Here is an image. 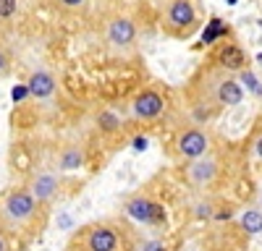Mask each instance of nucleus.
Listing matches in <instances>:
<instances>
[{
	"instance_id": "f257e3e1",
	"label": "nucleus",
	"mask_w": 262,
	"mask_h": 251,
	"mask_svg": "<svg viewBox=\"0 0 262 251\" xmlns=\"http://www.w3.org/2000/svg\"><path fill=\"white\" fill-rule=\"evenodd\" d=\"M45 215H48V207L39 204L29 194L27 186H16L0 196V228L11 238H21V241L34 238L45 225Z\"/></svg>"
},
{
	"instance_id": "f03ea898",
	"label": "nucleus",
	"mask_w": 262,
	"mask_h": 251,
	"mask_svg": "<svg viewBox=\"0 0 262 251\" xmlns=\"http://www.w3.org/2000/svg\"><path fill=\"white\" fill-rule=\"evenodd\" d=\"M160 24L163 32L173 39H189L200 29V13L196 0H163L160 6Z\"/></svg>"
},
{
	"instance_id": "7ed1b4c3",
	"label": "nucleus",
	"mask_w": 262,
	"mask_h": 251,
	"mask_svg": "<svg viewBox=\"0 0 262 251\" xmlns=\"http://www.w3.org/2000/svg\"><path fill=\"white\" fill-rule=\"evenodd\" d=\"M123 228L116 222H92L81 228L69 251H123Z\"/></svg>"
},
{
	"instance_id": "20e7f679",
	"label": "nucleus",
	"mask_w": 262,
	"mask_h": 251,
	"mask_svg": "<svg viewBox=\"0 0 262 251\" xmlns=\"http://www.w3.org/2000/svg\"><path fill=\"white\" fill-rule=\"evenodd\" d=\"M102 37L113 50H128V47H134V42L139 37V24H137L134 16L116 13V16H111L105 21Z\"/></svg>"
},
{
	"instance_id": "39448f33",
	"label": "nucleus",
	"mask_w": 262,
	"mask_h": 251,
	"mask_svg": "<svg viewBox=\"0 0 262 251\" xmlns=\"http://www.w3.org/2000/svg\"><path fill=\"white\" fill-rule=\"evenodd\" d=\"M217 175H221V162H217L215 155H202L196 160H189L186 167H184V181L196 188V191H207V188L215 186Z\"/></svg>"
},
{
	"instance_id": "423d86ee",
	"label": "nucleus",
	"mask_w": 262,
	"mask_h": 251,
	"mask_svg": "<svg viewBox=\"0 0 262 251\" xmlns=\"http://www.w3.org/2000/svg\"><path fill=\"white\" fill-rule=\"evenodd\" d=\"M123 209H126V215L131 220H137L142 225H149V228H160L168 220L165 207L160 202H155V199H149L147 194H134L123 204Z\"/></svg>"
},
{
	"instance_id": "0eeeda50",
	"label": "nucleus",
	"mask_w": 262,
	"mask_h": 251,
	"mask_svg": "<svg viewBox=\"0 0 262 251\" xmlns=\"http://www.w3.org/2000/svg\"><path fill=\"white\" fill-rule=\"evenodd\" d=\"M168 110V99L160 89H142L134 99H131V118L142 120V123H152L163 118Z\"/></svg>"
},
{
	"instance_id": "6e6552de",
	"label": "nucleus",
	"mask_w": 262,
	"mask_h": 251,
	"mask_svg": "<svg viewBox=\"0 0 262 251\" xmlns=\"http://www.w3.org/2000/svg\"><path fill=\"white\" fill-rule=\"evenodd\" d=\"M24 186L29 188V194H32L39 204L50 207V204L60 196V191H63V175L55 173V170H39V173H34Z\"/></svg>"
},
{
	"instance_id": "1a4fd4ad",
	"label": "nucleus",
	"mask_w": 262,
	"mask_h": 251,
	"mask_svg": "<svg viewBox=\"0 0 262 251\" xmlns=\"http://www.w3.org/2000/svg\"><path fill=\"white\" fill-rule=\"evenodd\" d=\"M210 152V134L202 131L200 126H189L176 136V155L181 160H196Z\"/></svg>"
},
{
	"instance_id": "9d476101",
	"label": "nucleus",
	"mask_w": 262,
	"mask_h": 251,
	"mask_svg": "<svg viewBox=\"0 0 262 251\" xmlns=\"http://www.w3.org/2000/svg\"><path fill=\"white\" fill-rule=\"evenodd\" d=\"M215 55H212V60L217 63V68H223V71H228V73H238L242 68H247V53H244V47L238 45L236 39H221V42H215Z\"/></svg>"
},
{
	"instance_id": "9b49d317",
	"label": "nucleus",
	"mask_w": 262,
	"mask_h": 251,
	"mask_svg": "<svg viewBox=\"0 0 262 251\" xmlns=\"http://www.w3.org/2000/svg\"><path fill=\"white\" fill-rule=\"evenodd\" d=\"M27 89H29V97H32V99L48 102V99L58 92V81H55V76H53L50 71L37 68V71H32L29 79H27Z\"/></svg>"
},
{
	"instance_id": "f8f14e48",
	"label": "nucleus",
	"mask_w": 262,
	"mask_h": 251,
	"mask_svg": "<svg viewBox=\"0 0 262 251\" xmlns=\"http://www.w3.org/2000/svg\"><path fill=\"white\" fill-rule=\"evenodd\" d=\"M86 165V152L81 144H66L55 157V167L58 173H71V170H81Z\"/></svg>"
},
{
	"instance_id": "ddd939ff",
	"label": "nucleus",
	"mask_w": 262,
	"mask_h": 251,
	"mask_svg": "<svg viewBox=\"0 0 262 251\" xmlns=\"http://www.w3.org/2000/svg\"><path fill=\"white\" fill-rule=\"evenodd\" d=\"M231 34L228 24L221 18V16H210V21L205 24V32H202V39H200V47H210L215 42H221Z\"/></svg>"
},
{
	"instance_id": "4468645a",
	"label": "nucleus",
	"mask_w": 262,
	"mask_h": 251,
	"mask_svg": "<svg viewBox=\"0 0 262 251\" xmlns=\"http://www.w3.org/2000/svg\"><path fill=\"white\" fill-rule=\"evenodd\" d=\"M236 79H238V84L244 87V92H249V94H254V97L262 99V81L257 79V73H254L252 68H242V71L236 73Z\"/></svg>"
},
{
	"instance_id": "2eb2a0df",
	"label": "nucleus",
	"mask_w": 262,
	"mask_h": 251,
	"mask_svg": "<svg viewBox=\"0 0 262 251\" xmlns=\"http://www.w3.org/2000/svg\"><path fill=\"white\" fill-rule=\"evenodd\" d=\"M242 228L249 236H259L262 233V209H244L242 212Z\"/></svg>"
},
{
	"instance_id": "dca6fc26",
	"label": "nucleus",
	"mask_w": 262,
	"mask_h": 251,
	"mask_svg": "<svg viewBox=\"0 0 262 251\" xmlns=\"http://www.w3.org/2000/svg\"><path fill=\"white\" fill-rule=\"evenodd\" d=\"M97 126H100V131H105V134H116L121 129V118L113 110H102L97 115Z\"/></svg>"
},
{
	"instance_id": "f3484780",
	"label": "nucleus",
	"mask_w": 262,
	"mask_h": 251,
	"mask_svg": "<svg viewBox=\"0 0 262 251\" xmlns=\"http://www.w3.org/2000/svg\"><path fill=\"white\" fill-rule=\"evenodd\" d=\"M191 215H194V220H212L215 207H212L210 199H196V202L191 204Z\"/></svg>"
},
{
	"instance_id": "a211bd4d",
	"label": "nucleus",
	"mask_w": 262,
	"mask_h": 251,
	"mask_svg": "<svg viewBox=\"0 0 262 251\" xmlns=\"http://www.w3.org/2000/svg\"><path fill=\"white\" fill-rule=\"evenodd\" d=\"M18 13V0H0V21H11Z\"/></svg>"
},
{
	"instance_id": "6ab92c4d",
	"label": "nucleus",
	"mask_w": 262,
	"mask_h": 251,
	"mask_svg": "<svg viewBox=\"0 0 262 251\" xmlns=\"http://www.w3.org/2000/svg\"><path fill=\"white\" fill-rule=\"evenodd\" d=\"M139 251H170V246L163 238H147V241H142Z\"/></svg>"
},
{
	"instance_id": "aec40b11",
	"label": "nucleus",
	"mask_w": 262,
	"mask_h": 251,
	"mask_svg": "<svg viewBox=\"0 0 262 251\" xmlns=\"http://www.w3.org/2000/svg\"><path fill=\"white\" fill-rule=\"evenodd\" d=\"M11 68H13V63H11V53L0 45V79H6L8 73H11Z\"/></svg>"
},
{
	"instance_id": "412c9836",
	"label": "nucleus",
	"mask_w": 262,
	"mask_h": 251,
	"mask_svg": "<svg viewBox=\"0 0 262 251\" xmlns=\"http://www.w3.org/2000/svg\"><path fill=\"white\" fill-rule=\"evenodd\" d=\"M53 6L60 11H79L86 6V0H53Z\"/></svg>"
},
{
	"instance_id": "4be33fe9",
	"label": "nucleus",
	"mask_w": 262,
	"mask_h": 251,
	"mask_svg": "<svg viewBox=\"0 0 262 251\" xmlns=\"http://www.w3.org/2000/svg\"><path fill=\"white\" fill-rule=\"evenodd\" d=\"M0 251H13V238L0 228Z\"/></svg>"
},
{
	"instance_id": "5701e85b",
	"label": "nucleus",
	"mask_w": 262,
	"mask_h": 251,
	"mask_svg": "<svg viewBox=\"0 0 262 251\" xmlns=\"http://www.w3.org/2000/svg\"><path fill=\"white\" fill-rule=\"evenodd\" d=\"M24 97H29V89H27V84H21V87L13 89V102H21Z\"/></svg>"
},
{
	"instance_id": "b1692460",
	"label": "nucleus",
	"mask_w": 262,
	"mask_h": 251,
	"mask_svg": "<svg viewBox=\"0 0 262 251\" xmlns=\"http://www.w3.org/2000/svg\"><path fill=\"white\" fill-rule=\"evenodd\" d=\"M147 144H149V141H147V136H137L134 141H131V146H134L137 152H144V149H147Z\"/></svg>"
},
{
	"instance_id": "393cba45",
	"label": "nucleus",
	"mask_w": 262,
	"mask_h": 251,
	"mask_svg": "<svg viewBox=\"0 0 262 251\" xmlns=\"http://www.w3.org/2000/svg\"><path fill=\"white\" fill-rule=\"evenodd\" d=\"M212 217L215 220H231V209H221V212H215Z\"/></svg>"
},
{
	"instance_id": "a878e982",
	"label": "nucleus",
	"mask_w": 262,
	"mask_h": 251,
	"mask_svg": "<svg viewBox=\"0 0 262 251\" xmlns=\"http://www.w3.org/2000/svg\"><path fill=\"white\" fill-rule=\"evenodd\" d=\"M254 152H257V157H262V136H259L257 144H254Z\"/></svg>"
},
{
	"instance_id": "bb28decb",
	"label": "nucleus",
	"mask_w": 262,
	"mask_h": 251,
	"mask_svg": "<svg viewBox=\"0 0 262 251\" xmlns=\"http://www.w3.org/2000/svg\"><path fill=\"white\" fill-rule=\"evenodd\" d=\"M226 3H228V6H236V3H238V0H226Z\"/></svg>"
},
{
	"instance_id": "cd10ccee",
	"label": "nucleus",
	"mask_w": 262,
	"mask_h": 251,
	"mask_svg": "<svg viewBox=\"0 0 262 251\" xmlns=\"http://www.w3.org/2000/svg\"><path fill=\"white\" fill-rule=\"evenodd\" d=\"M257 60H259V63H262V53H259V55H257Z\"/></svg>"
}]
</instances>
